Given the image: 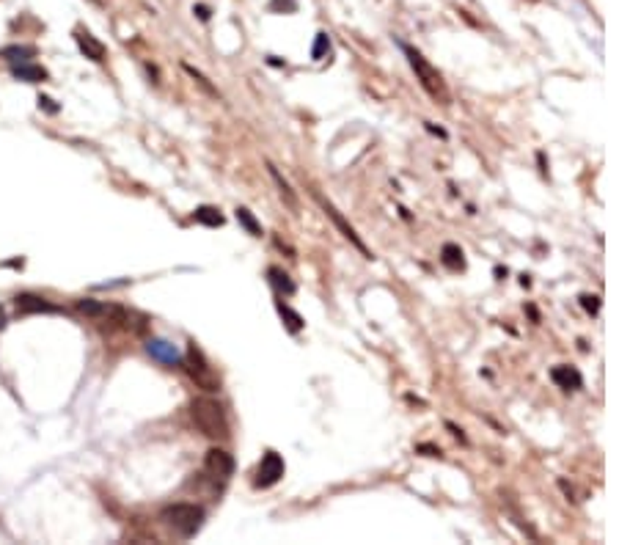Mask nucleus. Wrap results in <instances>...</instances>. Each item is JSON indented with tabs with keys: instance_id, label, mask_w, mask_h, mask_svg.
<instances>
[{
	"instance_id": "f257e3e1",
	"label": "nucleus",
	"mask_w": 619,
	"mask_h": 545,
	"mask_svg": "<svg viewBox=\"0 0 619 545\" xmlns=\"http://www.w3.org/2000/svg\"><path fill=\"white\" fill-rule=\"evenodd\" d=\"M190 416H193L196 427L207 438H212V441L228 438V418H226L223 405H221L218 399H212V397H198V399H193Z\"/></svg>"
},
{
	"instance_id": "f03ea898",
	"label": "nucleus",
	"mask_w": 619,
	"mask_h": 545,
	"mask_svg": "<svg viewBox=\"0 0 619 545\" xmlns=\"http://www.w3.org/2000/svg\"><path fill=\"white\" fill-rule=\"evenodd\" d=\"M399 47H402V53L408 56V64L413 66V72H416V80L422 83L424 91L432 96V99H441V102L446 105V102H449V94H446V86H443V77H441V72H438L435 66L426 64V58H424L422 53L416 50V47H410V44H405V41H399Z\"/></svg>"
},
{
	"instance_id": "7ed1b4c3",
	"label": "nucleus",
	"mask_w": 619,
	"mask_h": 545,
	"mask_svg": "<svg viewBox=\"0 0 619 545\" xmlns=\"http://www.w3.org/2000/svg\"><path fill=\"white\" fill-rule=\"evenodd\" d=\"M160 518H163L179 537L190 540V537H196L198 529L204 526L207 513H204V507H198V504H171V507H165Z\"/></svg>"
},
{
	"instance_id": "20e7f679",
	"label": "nucleus",
	"mask_w": 619,
	"mask_h": 545,
	"mask_svg": "<svg viewBox=\"0 0 619 545\" xmlns=\"http://www.w3.org/2000/svg\"><path fill=\"white\" fill-rule=\"evenodd\" d=\"M182 366H188V372H190V378L196 380L201 388H207V391H218L221 388V380L215 378V369L207 364V358L204 353L196 347V342L190 345V350H188V358H182Z\"/></svg>"
},
{
	"instance_id": "39448f33",
	"label": "nucleus",
	"mask_w": 619,
	"mask_h": 545,
	"mask_svg": "<svg viewBox=\"0 0 619 545\" xmlns=\"http://www.w3.org/2000/svg\"><path fill=\"white\" fill-rule=\"evenodd\" d=\"M284 471H287L284 457H281L278 451L267 449V451H264V457H261L259 468H256V480H254V485H256V487H261V490H267V487H273V485H278V482H281Z\"/></svg>"
},
{
	"instance_id": "423d86ee",
	"label": "nucleus",
	"mask_w": 619,
	"mask_h": 545,
	"mask_svg": "<svg viewBox=\"0 0 619 545\" xmlns=\"http://www.w3.org/2000/svg\"><path fill=\"white\" fill-rule=\"evenodd\" d=\"M314 198H317V204L322 207V212H325L327 218L333 221V226H336V229H339V231H341V234H344V237H347V240H350V243H353V245L358 248L360 254H363V257H366V259H374V257H372V251L366 248V243H363V240H360V237H358V231H356L353 226H350V224H347V221H344V215H341V212H339V210H336V207H333V204H330L327 198H322L320 193H314Z\"/></svg>"
},
{
	"instance_id": "0eeeda50",
	"label": "nucleus",
	"mask_w": 619,
	"mask_h": 545,
	"mask_svg": "<svg viewBox=\"0 0 619 545\" xmlns=\"http://www.w3.org/2000/svg\"><path fill=\"white\" fill-rule=\"evenodd\" d=\"M204 468H207V474H212L215 480H228V477L234 474V457H231L226 449L212 447V449L207 451V457H204Z\"/></svg>"
},
{
	"instance_id": "6e6552de",
	"label": "nucleus",
	"mask_w": 619,
	"mask_h": 545,
	"mask_svg": "<svg viewBox=\"0 0 619 545\" xmlns=\"http://www.w3.org/2000/svg\"><path fill=\"white\" fill-rule=\"evenodd\" d=\"M146 353L152 355L155 361L165 364V366H182V353H179V347H176L174 342H168V339L152 336V339L146 342Z\"/></svg>"
},
{
	"instance_id": "1a4fd4ad",
	"label": "nucleus",
	"mask_w": 619,
	"mask_h": 545,
	"mask_svg": "<svg viewBox=\"0 0 619 545\" xmlns=\"http://www.w3.org/2000/svg\"><path fill=\"white\" fill-rule=\"evenodd\" d=\"M17 312H20V314H56V312H61V309L53 306V303L44 300V297H39V295L22 292V295H17Z\"/></svg>"
},
{
	"instance_id": "9d476101",
	"label": "nucleus",
	"mask_w": 619,
	"mask_h": 545,
	"mask_svg": "<svg viewBox=\"0 0 619 545\" xmlns=\"http://www.w3.org/2000/svg\"><path fill=\"white\" fill-rule=\"evenodd\" d=\"M551 380L564 391H578L584 385V375L575 369V366H567V364H559L551 369Z\"/></svg>"
},
{
	"instance_id": "9b49d317",
	"label": "nucleus",
	"mask_w": 619,
	"mask_h": 545,
	"mask_svg": "<svg viewBox=\"0 0 619 545\" xmlns=\"http://www.w3.org/2000/svg\"><path fill=\"white\" fill-rule=\"evenodd\" d=\"M74 41H77V47H80V53L86 56V58H91V61H105V44L99 41L97 36H91L89 31H77L74 33Z\"/></svg>"
},
{
	"instance_id": "f8f14e48",
	"label": "nucleus",
	"mask_w": 619,
	"mask_h": 545,
	"mask_svg": "<svg viewBox=\"0 0 619 545\" xmlns=\"http://www.w3.org/2000/svg\"><path fill=\"white\" fill-rule=\"evenodd\" d=\"M441 264H443L446 270H452V273H462V270H465V254H462V248H460L457 243H446V245L441 248Z\"/></svg>"
},
{
	"instance_id": "ddd939ff",
	"label": "nucleus",
	"mask_w": 619,
	"mask_h": 545,
	"mask_svg": "<svg viewBox=\"0 0 619 545\" xmlns=\"http://www.w3.org/2000/svg\"><path fill=\"white\" fill-rule=\"evenodd\" d=\"M267 281H270V287L275 289L278 295H294L297 292V287H294V281L289 278V273H284L281 267H270L267 270Z\"/></svg>"
},
{
	"instance_id": "4468645a",
	"label": "nucleus",
	"mask_w": 619,
	"mask_h": 545,
	"mask_svg": "<svg viewBox=\"0 0 619 545\" xmlns=\"http://www.w3.org/2000/svg\"><path fill=\"white\" fill-rule=\"evenodd\" d=\"M11 75L22 83H44L47 80V69L36 64H14L11 66Z\"/></svg>"
},
{
	"instance_id": "2eb2a0df",
	"label": "nucleus",
	"mask_w": 619,
	"mask_h": 545,
	"mask_svg": "<svg viewBox=\"0 0 619 545\" xmlns=\"http://www.w3.org/2000/svg\"><path fill=\"white\" fill-rule=\"evenodd\" d=\"M267 171H270L273 182L278 185V193H281V198L287 201V207H289V210H297V195H294L292 185H289V182H287V179L281 177V171H278V168H275V165H273L270 160H267Z\"/></svg>"
},
{
	"instance_id": "dca6fc26",
	"label": "nucleus",
	"mask_w": 619,
	"mask_h": 545,
	"mask_svg": "<svg viewBox=\"0 0 619 545\" xmlns=\"http://www.w3.org/2000/svg\"><path fill=\"white\" fill-rule=\"evenodd\" d=\"M193 221H198V224H204V226H209V229H218V226L226 224V218L221 215V210H218V207H212V204H201V207H196V212H193Z\"/></svg>"
},
{
	"instance_id": "f3484780",
	"label": "nucleus",
	"mask_w": 619,
	"mask_h": 545,
	"mask_svg": "<svg viewBox=\"0 0 619 545\" xmlns=\"http://www.w3.org/2000/svg\"><path fill=\"white\" fill-rule=\"evenodd\" d=\"M275 309H278V314H281V320H284V325H287V331H289V333H300V331H303L306 320H303V317L294 312L292 306H287V303L278 297V300H275Z\"/></svg>"
},
{
	"instance_id": "a211bd4d",
	"label": "nucleus",
	"mask_w": 619,
	"mask_h": 545,
	"mask_svg": "<svg viewBox=\"0 0 619 545\" xmlns=\"http://www.w3.org/2000/svg\"><path fill=\"white\" fill-rule=\"evenodd\" d=\"M237 221H240V226L251 234V237H261V226L259 221L254 218V212L248 210V207H237Z\"/></svg>"
},
{
	"instance_id": "6ab92c4d",
	"label": "nucleus",
	"mask_w": 619,
	"mask_h": 545,
	"mask_svg": "<svg viewBox=\"0 0 619 545\" xmlns=\"http://www.w3.org/2000/svg\"><path fill=\"white\" fill-rule=\"evenodd\" d=\"M182 69H185V72H188V75H190V77L196 80L198 86H201V91H204V94H209V96H215V99H221V91H218V89H215V86H212L209 80H207V75H204V72H198L196 66H190V64H182Z\"/></svg>"
},
{
	"instance_id": "aec40b11",
	"label": "nucleus",
	"mask_w": 619,
	"mask_h": 545,
	"mask_svg": "<svg viewBox=\"0 0 619 545\" xmlns=\"http://www.w3.org/2000/svg\"><path fill=\"white\" fill-rule=\"evenodd\" d=\"M3 58H8V61H20V64H25L28 58H33L36 56V47H28V44H14V47H6L3 53H0Z\"/></svg>"
},
{
	"instance_id": "412c9836",
	"label": "nucleus",
	"mask_w": 619,
	"mask_h": 545,
	"mask_svg": "<svg viewBox=\"0 0 619 545\" xmlns=\"http://www.w3.org/2000/svg\"><path fill=\"white\" fill-rule=\"evenodd\" d=\"M77 309H80L83 314H89V317H99V314H107V312H110L105 303H99V300H94V297H83V300H77Z\"/></svg>"
},
{
	"instance_id": "4be33fe9",
	"label": "nucleus",
	"mask_w": 619,
	"mask_h": 545,
	"mask_svg": "<svg viewBox=\"0 0 619 545\" xmlns=\"http://www.w3.org/2000/svg\"><path fill=\"white\" fill-rule=\"evenodd\" d=\"M327 53H330V36L325 31L317 33V39H314V47H311V58L314 61H322Z\"/></svg>"
},
{
	"instance_id": "5701e85b",
	"label": "nucleus",
	"mask_w": 619,
	"mask_h": 545,
	"mask_svg": "<svg viewBox=\"0 0 619 545\" xmlns=\"http://www.w3.org/2000/svg\"><path fill=\"white\" fill-rule=\"evenodd\" d=\"M581 306H584L587 314L594 317V314L600 312V297H597V295H581Z\"/></svg>"
},
{
	"instance_id": "b1692460",
	"label": "nucleus",
	"mask_w": 619,
	"mask_h": 545,
	"mask_svg": "<svg viewBox=\"0 0 619 545\" xmlns=\"http://www.w3.org/2000/svg\"><path fill=\"white\" fill-rule=\"evenodd\" d=\"M270 11H287V14H294V11H297V0H270Z\"/></svg>"
},
{
	"instance_id": "393cba45",
	"label": "nucleus",
	"mask_w": 619,
	"mask_h": 545,
	"mask_svg": "<svg viewBox=\"0 0 619 545\" xmlns=\"http://www.w3.org/2000/svg\"><path fill=\"white\" fill-rule=\"evenodd\" d=\"M39 108H44L47 113H58V110H61V108H58V105H56L50 96H44V94L39 96Z\"/></svg>"
},
{
	"instance_id": "a878e982",
	"label": "nucleus",
	"mask_w": 619,
	"mask_h": 545,
	"mask_svg": "<svg viewBox=\"0 0 619 545\" xmlns=\"http://www.w3.org/2000/svg\"><path fill=\"white\" fill-rule=\"evenodd\" d=\"M424 127H426V132H432V135H438V138H443V141L449 138V132H446V129H443V127H435L432 122H424Z\"/></svg>"
},
{
	"instance_id": "bb28decb",
	"label": "nucleus",
	"mask_w": 619,
	"mask_h": 545,
	"mask_svg": "<svg viewBox=\"0 0 619 545\" xmlns=\"http://www.w3.org/2000/svg\"><path fill=\"white\" fill-rule=\"evenodd\" d=\"M193 11H196L198 14V20H201V23H209V6H204V3H198L196 8H193Z\"/></svg>"
},
{
	"instance_id": "cd10ccee",
	"label": "nucleus",
	"mask_w": 619,
	"mask_h": 545,
	"mask_svg": "<svg viewBox=\"0 0 619 545\" xmlns=\"http://www.w3.org/2000/svg\"><path fill=\"white\" fill-rule=\"evenodd\" d=\"M446 430H452V435H455V438H460V441H462V444H465V432H462V430H460V427H457L455 421H446Z\"/></svg>"
},
{
	"instance_id": "c85d7f7f",
	"label": "nucleus",
	"mask_w": 619,
	"mask_h": 545,
	"mask_svg": "<svg viewBox=\"0 0 619 545\" xmlns=\"http://www.w3.org/2000/svg\"><path fill=\"white\" fill-rule=\"evenodd\" d=\"M416 449H419V451H426L429 457H441V449H435V447H429V444H419Z\"/></svg>"
},
{
	"instance_id": "c756f323",
	"label": "nucleus",
	"mask_w": 619,
	"mask_h": 545,
	"mask_svg": "<svg viewBox=\"0 0 619 545\" xmlns=\"http://www.w3.org/2000/svg\"><path fill=\"white\" fill-rule=\"evenodd\" d=\"M267 64H270V66H284V61H278L275 56H270V58H267Z\"/></svg>"
},
{
	"instance_id": "7c9ffc66",
	"label": "nucleus",
	"mask_w": 619,
	"mask_h": 545,
	"mask_svg": "<svg viewBox=\"0 0 619 545\" xmlns=\"http://www.w3.org/2000/svg\"><path fill=\"white\" fill-rule=\"evenodd\" d=\"M6 328V312H3V306H0V331Z\"/></svg>"
}]
</instances>
